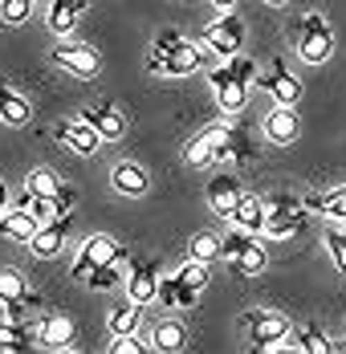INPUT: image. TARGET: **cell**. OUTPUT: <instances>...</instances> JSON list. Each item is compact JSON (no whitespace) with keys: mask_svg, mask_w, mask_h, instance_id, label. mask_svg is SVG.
Segmentation results:
<instances>
[{"mask_svg":"<svg viewBox=\"0 0 346 354\" xmlns=\"http://www.w3.org/2000/svg\"><path fill=\"white\" fill-rule=\"evenodd\" d=\"M151 73H167V77H188L204 66V53L179 33H159L155 49H151Z\"/></svg>","mask_w":346,"mask_h":354,"instance_id":"obj_1","label":"cell"},{"mask_svg":"<svg viewBox=\"0 0 346 354\" xmlns=\"http://www.w3.org/2000/svg\"><path fill=\"white\" fill-rule=\"evenodd\" d=\"M298 228H306V200L302 196H269L265 200V236L289 241Z\"/></svg>","mask_w":346,"mask_h":354,"instance_id":"obj_2","label":"cell"},{"mask_svg":"<svg viewBox=\"0 0 346 354\" xmlns=\"http://www.w3.org/2000/svg\"><path fill=\"white\" fill-rule=\"evenodd\" d=\"M293 29H298V57L306 66H322L334 53V37H330V25L322 12H306Z\"/></svg>","mask_w":346,"mask_h":354,"instance_id":"obj_3","label":"cell"},{"mask_svg":"<svg viewBox=\"0 0 346 354\" xmlns=\"http://www.w3.org/2000/svg\"><path fill=\"white\" fill-rule=\"evenodd\" d=\"M224 261H228L241 277H257V273H265V265H269L265 245H261L253 232H241V228H233V232L224 236Z\"/></svg>","mask_w":346,"mask_h":354,"instance_id":"obj_4","label":"cell"},{"mask_svg":"<svg viewBox=\"0 0 346 354\" xmlns=\"http://www.w3.org/2000/svg\"><path fill=\"white\" fill-rule=\"evenodd\" d=\"M106 261H127V248L118 245L114 236H86V245L78 248V261H73V281H82L86 285V277H90V269L94 265H106Z\"/></svg>","mask_w":346,"mask_h":354,"instance_id":"obj_5","label":"cell"},{"mask_svg":"<svg viewBox=\"0 0 346 354\" xmlns=\"http://www.w3.org/2000/svg\"><path fill=\"white\" fill-rule=\"evenodd\" d=\"M208 86H212V94H216V102H220V110H224V114H241L244 102H248V86H244V82L228 70V66L208 70Z\"/></svg>","mask_w":346,"mask_h":354,"instance_id":"obj_6","label":"cell"},{"mask_svg":"<svg viewBox=\"0 0 346 354\" xmlns=\"http://www.w3.org/2000/svg\"><path fill=\"white\" fill-rule=\"evenodd\" d=\"M208 49L220 53V57H237L241 53V41H244V21L233 17V12H220L212 25H208Z\"/></svg>","mask_w":346,"mask_h":354,"instance_id":"obj_7","label":"cell"},{"mask_svg":"<svg viewBox=\"0 0 346 354\" xmlns=\"http://www.w3.org/2000/svg\"><path fill=\"white\" fill-rule=\"evenodd\" d=\"M261 86H265V94L273 98L277 106H298L302 102V82L289 73L285 62H277V57H273V66L261 73Z\"/></svg>","mask_w":346,"mask_h":354,"instance_id":"obj_8","label":"cell"},{"mask_svg":"<svg viewBox=\"0 0 346 354\" xmlns=\"http://www.w3.org/2000/svg\"><path fill=\"white\" fill-rule=\"evenodd\" d=\"M224 135H228V127L208 122L204 131L183 147V163H188V167H208V163H216V155H220V147H224Z\"/></svg>","mask_w":346,"mask_h":354,"instance_id":"obj_9","label":"cell"},{"mask_svg":"<svg viewBox=\"0 0 346 354\" xmlns=\"http://www.w3.org/2000/svg\"><path fill=\"white\" fill-rule=\"evenodd\" d=\"M49 57H53V66H62L73 77H94L98 73V53L86 49V45H73V41H62Z\"/></svg>","mask_w":346,"mask_h":354,"instance_id":"obj_10","label":"cell"},{"mask_svg":"<svg viewBox=\"0 0 346 354\" xmlns=\"http://www.w3.org/2000/svg\"><path fill=\"white\" fill-rule=\"evenodd\" d=\"M53 135L66 142L73 155H82V159H86V155H94V151H98V142H102V139H98V131H94L82 114H78V118H66V122H57V127H53Z\"/></svg>","mask_w":346,"mask_h":354,"instance_id":"obj_11","label":"cell"},{"mask_svg":"<svg viewBox=\"0 0 346 354\" xmlns=\"http://www.w3.org/2000/svg\"><path fill=\"white\" fill-rule=\"evenodd\" d=\"M244 326H248L253 351H269V346H277V342L289 334V322L281 318V314H248Z\"/></svg>","mask_w":346,"mask_h":354,"instance_id":"obj_12","label":"cell"},{"mask_svg":"<svg viewBox=\"0 0 346 354\" xmlns=\"http://www.w3.org/2000/svg\"><path fill=\"white\" fill-rule=\"evenodd\" d=\"M155 293H159V269H155V261H135L131 277H127V297L135 306H147V301H155Z\"/></svg>","mask_w":346,"mask_h":354,"instance_id":"obj_13","label":"cell"},{"mask_svg":"<svg viewBox=\"0 0 346 354\" xmlns=\"http://www.w3.org/2000/svg\"><path fill=\"white\" fill-rule=\"evenodd\" d=\"M82 118L98 131V139L102 142H118L127 135V122H122V114L110 106V102H98V106H86L82 110Z\"/></svg>","mask_w":346,"mask_h":354,"instance_id":"obj_14","label":"cell"},{"mask_svg":"<svg viewBox=\"0 0 346 354\" xmlns=\"http://www.w3.org/2000/svg\"><path fill=\"white\" fill-rule=\"evenodd\" d=\"M41 342H37V330L29 322H12L4 318L0 322V351L4 354H33Z\"/></svg>","mask_w":346,"mask_h":354,"instance_id":"obj_15","label":"cell"},{"mask_svg":"<svg viewBox=\"0 0 346 354\" xmlns=\"http://www.w3.org/2000/svg\"><path fill=\"white\" fill-rule=\"evenodd\" d=\"M73 334H78V326H73L66 314H53V318L37 322V342H41L45 351H69Z\"/></svg>","mask_w":346,"mask_h":354,"instance_id":"obj_16","label":"cell"},{"mask_svg":"<svg viewBox=\"0 0 346 354\" xmlns=\"http://www.w3.org/2000/svg\"><path fill=\"white\" fill-rule=\"evenodd\" d=\"M155 301L167 306V310H192V306L200 301V293L175 273V277H159V293H155Z\"/></svg>","mask_w":346,"mask_h":354,"instance_id":"obj_17","label":"cell"},{"mask_svg":"<svg viewBox=\"0 0 346 354\" xmlns=\"http://www.w3.org/2000/svg\"><path fill=\"white\" fill-rule=\"evenodd\" d=\"M241 179L237 176H216L212 183H208V204H212V212L216 216H233V208H237V200H241Z\"/></svg>","mask_w":346,"mask_h":354,"instance_id":"obj_18","label":"cell"},{"mask_svg":"<svg viewBox=\"0 0 346 354\" xmlns=\"http://www.w3.org/2000/svg\"><path fill=\"white\" fill-rule=\"evenodd\" d=\"M298 131H302L298 106H273L265 114V135H269V142H293Z\"/></svg>","mask_w":346,"mask_h":354,"instance_id":"obj_19","label":"cell"},{"mask_svg":"<svg viewBox=\"0 0 346 354\" xmlns=\"http://www.w3.org/2000/svg\"><path fill=\"white\" fill-rule=\"evenodd\" d=\"M110 183H114V192H118V196H147V187H151L147 171L138 167L135 159H122V163L110 171Z\"/></svg>","mask_w":346,"mask_h":354,"instance_id":"obj_20","label":"cell"},{"mask_svg":"<svg viewBox=\"0 0 346 354\" xmlns=\"http://www.w3.org/2000/svg\"><path fill=\"white\" fill-rule=\"evenodd\" d=\"M241 232H265V200H257V196H248V192H241V200H237V208H233V216H228Z\"/></svg>","mask_w":346,"mask_h":354,"instance_id":"obj_21","label":"cell"},{"mask_svg":"<svg viewBox=\"0 0 346 354\" xmlns=\"http://www.w3.org/2000/svg\"><path fill=\"white\" fill-rule=\"evenodd\" d=\"M306 212H322L334 224H346V187H330V192L306 196Z\"/></svg>","mask_w":346,"mask_h":354,"instance_id":"obj_22","label":"cell"},{"mask_svg":"<svg viewBox=\"0 0 346 354\" xmlns=\"http://www.w3.org/2000/svg\"><path fill=\"white\" fill-rule=\"evenodd\" d=\"M66 232H69V216H57L53 224H41L37 228V236L29 241V248H33L37 257H53V252H62V245H66Z\"/></svg>","mask_w":346,"mask_h":354,"instance_id":"obj_23","label":"cell"},{"mask_svg":"<svg viewBox=\"0 0 346 354\" xmlns=\"http://www.w3.org/2000/svg\"><path fill=\"white\" fill-rule=\"evenodd\" d=\"M37 228H41V224L33 220V212H29V208L0 212V236H8V241H25V245H29V241L37 236Z\"/></svg>","mask_w":346,"mask_h":354,"instance_id":"obj_24","label":"cell"},{"mask_svg":"<svg viewBox=\"0 0 346 354\" xmlns=\"http://www.w3.org/2000/svg\"><path fill=\"white\" fill-rule=\"evenodd\" d=\"M29 118H33L29 98H21L12 86H4V82H0V122H4V127H25Z\"/></svg>","mask_w":346,"mask_h":354,"instance_id":"obj_25","label":"cell"},{"mask_svg":"<svg viewBox=\"0 0 346 354\" xmlns=\"http://www.w3.org/2000/svg\"><path fill=\"white\" fill-rule=\"evenodd\" d=\"M86 4L90 0H53L49 4V29L53 33H73L78 21H82V12H86Z\"/></svg>","mask_w":346,"mask_h":354,"instance_id":"obj_26","label":"cell"},{"mask_svg":"<svg viewBox=\"0 0 346 354\" xmlns=\"http://www.w3.org/2000/svg\"><path fill=\"white\" fill-rule=\"evenodd\" d=\"M183 342H188V330H183L179 322H172V318L159 322V326L151 330V346H155L159 354H179L183 351Z\"/></svg>","mask_w":346,"mask_h":354,"instance_id":"obj_27","label":"cell"},{"mask_svg":"<svg viewBox=\"0 0 346 354\" xmlns=\"http://www.w3.org/2000/svg\"><path fill=\"white\" fill-rule=\"evenodd\" d=\"M188 252H192V261H200V265L212 269V261H220V257H224V241H220L216 232H196V236H192V245H188Z\"/></svg>","mask_w":346,"mask_h":354,"instance_id":"obj_28","label":"cell"},{"mask_svg":"<svg viewBox=\"0 0 346 354\" xmlns=\"http://www.w3.org/2000/svg\"><path fill=\"white\" fill-rule=\"evenodd\" d=\"M244 159H253V147H248V139H244L241 131H233V127H228V135H224V147H220L216 163H244Z\"/></svg>","mask_w":346,"mask_h":354,"instance_id":"obj_29","label":"cell"},{"mask_svg":"<svg viewBox=\"0 0 346 354\" xmlns=\"http://www.w3.org/2000/svg\"><path fill=\"white\" fill-rule=\"evenodd\" d=\"M302 354H334V342H330V334L322 330V326H313V322H306L302 326V346H298Z\"/></svg>","mask_w":346,"mask_h":354,"instance_id":"obj_30","label":"cell"},{"mask_svg":"<svg viewBox=\"0 0 346 354\" xmlns=\"http://www.w3.org/2000/svg\"><path fill=\"white\" fill-rule=\"evenodd\" d=\"M21 208H29L33 212V220L37 224H53L57 220V204H53V196H21Z\"/></svg>","mask_w":346,"mask_h":354,"instance_id":"obj_31","label":"cell"},{"mask_svg":"<svg viewBox=\"0 0 346 354\" xmlns=\"http://www.w3.org/2000/svg\"><path fill=\"white\" fill-rule=\"evenodd\" d=\"M135 326H138V306L135 301L110 310V334H135Z\"/></svg>","mask_w":346,"mask_h":354,"instance_id":"obj_32","label":"cell"},{"mask_svg":"<svg viewBox=\"0 0 346 354\" xmlns=\"http://www.w3.org/2000/svg\"><path fill=\"white\" fill-rule=\"evenodd\" d=\"M118 277H122V265H118V261H106V265H94V269H90L86 285H90V289H114Z\"/></svg>","mask_w":346,"mask_h":354,"instance_id":"obj_33","label":"cell"},{"mask_svg":"<svg viewBox=\"0 0 346 354\" xmlns=\"http://www.w3.org/2000/svg\"><path fill=\"white\" fill-rule=\"evenodd\" d=\"M21 293H29V289H25V277L4 265V269H0V301H17Z\"/></svg>","mask_w":346,"mask_h":354,"instance_id":"obj_34","label":"cell"},{"mask_svg":"<svg viewBox=\"0 0 346 354\" xmlns=\"http://www.w3.org/2000/svg\"><path fill=\"white\" fill-rule=\"evenodd\" d=\"M57 187H62V183H57V179L49 176L45 167H37V171H29V179H25V192H29V196H53Z\"/></svg>","mask_w":346,"mask_h":354,"instance_id":"obj_35","label":"cell"},{"mask_svg":"<svg viewBox=\"0 0 346 354\" xmlns=\"http://www.w3.org/2000/svg\"><path fill=\"white\" fill-rule=\"evenodd\" d=\"M326 248H330V257H334V269L346 273V232L343 228H326Z\"/></svg>","mask_w":346,"mask_h":354,"instance_id":"obj_36","label":"cell"},{"mask_svg":"<svg viewBox=\"0 0 346 354\" xmlns=\"http://www.w3.org/2000/svg\"><path fill=\"white\" fill-rule=\"evenodd\" d=\"M29 12H33V0H0V17H4L8 25L29 21Z\"/></svg>","mask_w":346,"mask_h":354,"instance_id":"obj_37","label":"cell"},{"mask_svg":"<svg viewBox=\"0 0 346 354\" xmlns=\"http://www.w3.org/2000/svg\"><path fill=\"white\" fill-rule=\"evenodd\" d=\"M110 354H147V342L138 334H114L110 338Z\"/></svg>","mask_w":346,"mask_h":354,"instance_id":"obj_38","label":"cell"},{"mask_svg":"<svg viewBox=\"0 0 346 354\" xmlns=\"http://www.w3.org/2000/svg\"><path fill=\"white\" fill-rule=\"evenodd\" d=\"M179 277H183V281L200 293V289L208 285V265H200V261H188V265H179Z\"/></svg>","mask_w":346,"mask_h":354,"instance_id":"obj_39","label":"cell"},{"mask_svg":"<svg viewBox=\"0 0 346 354\" xmlns=\"http://www.w3.org/2000/svg\"><path fill=\"white\" fill-rule=\"evenodd\" d=\"M228 70L237 73L244 86H253V82H257V62H248V57H228Z\"/></svg>","mask_w":346,"mask_h":354,"instance_id":"obj_40","label":"cell"},{"mask_svg":"<svg viewBox=\"0 0 346 354\" xmlns=\"http://www.w3.org/2000/svg\"><path fill=\"white\" fill-rule=\"evenodd\" d=\"M53 204H57V216H69V208L78 204V187H66V183H62V187L53 192Z\"/></svg>","mask_w":346,"mask_h":354,"instance_id":"obj_41","label":"cell"},{"mask_svg":"<svg viewBox=\"0 0 346 354\" xmlns=\"http://www.w3.org/2000/svg\"><path fill=\"white\" fill-rule=\"evenodd\" d=\"M265 354H302V351H293V346H269Z\"/></svg>","mask_w":346,"mask_h":354,"instance_id":"obj_42","label":"cell"},{"mask_svg":"<svg viewBox=\"0 0 346 354\" xmlns=\"http://www.w3.org/2000/svg\"><path fill=\"white\" fill-rule=\"evenodd\" d=\"M212 4H216V8H220V12H228V8H233V4H237V0H212Z\"/></svg>","mask_w":346,"mask_h":354,"instance_id":"obj_43","label":"cell"},{"mask_svg":"<svg viewBox=\"0 0 346 354\" xmlns=\"http://www.w3.org/2000/svg\"><path fill=\"white\" fill-rule=\"evenodd\" d=\"M4 204H8V187L0 183V212H4Z\"/></svg>","mask_w":346,"mask_h":354,"instance_id":"obj_44","label":"cell"},{"mask_svg":"<svg viewBox=\"0 0 346 354\" xmlns=\"http://www.w3.org/2000/svg\"><path fill=\"white\" fill-rule=\"evenodd\" d=\"M265 4H273V8H281V4H289V0H265Z\"/></svg>","mask_w":346,"mask_h":354,"instance_id":"obj_45","label":"cell"},{"mask_svg":"<svg viewBox=\"0 0 346 354\" xmlns=\"http://www.w3.org/2000/svg\"><path fill=\"white\" fill-rule=\"evenodd\" d=\"M334 354H346V346H334Z\"/></svg>","mask_w":346,"mask_h":354,"instance_id":"obj_46","label":"cell"},{"mask_svg":"<svg viewBox=\"0 0 346 354\" xmlns=\"http://www.w3.org/2000/svg\"><path fill=\"white\" fill-rule=\"evenodd\" d=\"M66 354H78V351H66Z\"/></svg>","mask_w":346,"mask_h":354,"instance_id":"obj_47","label":"cell"}]
</instances>
